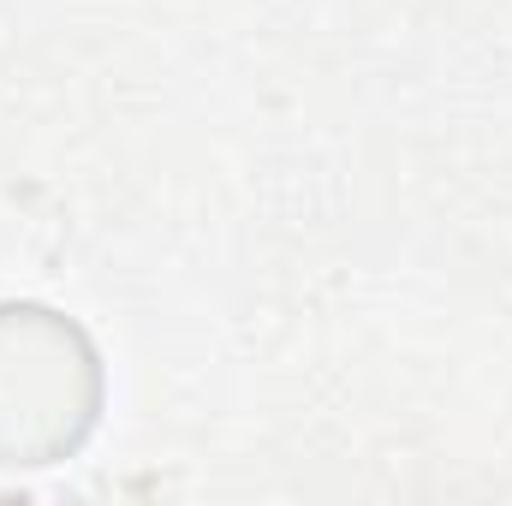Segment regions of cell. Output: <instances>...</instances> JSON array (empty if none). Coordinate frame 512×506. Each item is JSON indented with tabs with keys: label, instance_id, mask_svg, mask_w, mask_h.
<instances>
[{
	"label": "cell",
	"instance_id": "obj_1",
	"mask_svg": "<svg viewBox=\"0 0 512 506\" xmlns=\"http://www.w3.org/2000/svg\"><path fill=\"white\" fill-rule=\"evenodd\" d=\"M108 411L96 334L36 298H0V471H54Z\"/></svg>",
	"mask_w": 512,
	"mask_h": 506
}]
</instances>
